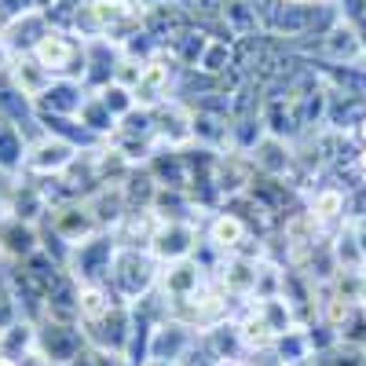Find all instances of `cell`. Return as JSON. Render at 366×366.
I'll return each instance as SVG.
<instances>
[{
    "label": "cell",
    "instance_id": "obj_1",
    "mask_svg": "<svg viewBox=\"0 0 366 366\" xmlns=\"http://www.w3.org/2000/svg\"><path fill=\"white\" fill-rule=\"evenodd\" d=\"M158 279H162V264L150 257V249L117 246L110 274H107V286L114 290L117 300H125V304L143 300L150 290H158Z\"/></svg>",
    "mask_w": 366,
    "mask_h": 366
},
{
    "label": "cell",
    "instance_id": "obj_2",
    "mask_svg": "<svg viewBox=\"0 0 366 366\" xmlns=\"http://www.w3.org/2000/svg\"><path fill=\"white\" fill-rule=\"evenodd\" d=\"M29 55H34L51 77H81L84 81V41L74 37L70 29L51 26Z\"/></svg>",
    "mask_w": 366,
    "mask_h": 366
},
{
    "label": "cell",
    "instance_id": "obj_3",
    "mask_svg": "<svg viewBox=\"0 0 366 366\" xmlns=\"http://www.w3.org/2000/svg\"><path fill=\"white\" fill-rule=\"evenodd\" d=\"M41 231L63 238L66 246H81V242H88L92 234H99V224L96 217H92V209L84 205V198H59L48 205L44 220H41Z\"/></svg>",
    "mask_w": 366,
    "mask_h": 366
},
{
    "label": "cell",
    "instance_id": "obj_4",
    "mask_svg": "<svg viewBox=\"0 0 366 366\" xmlns=\"http://www.w3.org/2000/svg\"><path fill=\"white\" fill-rule=\"evenodd\" d=\"M84 348H88V337H84L81 322H51V319L37 322V355L44 362L70 366Z\"/></svg>",
    "mask_w": 366,
    "mask_h": 366
},
{
    "label": "cell",
    "instance_id": "obj_5",
    "mask_svg": "<svg viewBox=\"0 0 366 366\" xmlns=\"http://www.w3.org/2000/svg\"><path fill=\"white\" fill-rule=\"evenodd\" d=\"M77 158V147H70L66 139L59 136H34L26 147V158H22V176H34V179H55L63 176L66 165Z\"/></svg>",
    "mask_w": 366,
    "mask_h": 366
},
{
    "label": "cell",
    "instance_id": "obj_6",
    "mask_svg": "<svg viewBox=\"0 0 366 366\" xmlns=\"http://www.w3.org/2000/svg\"><path fill=\"white\" fill-rule=\"evenodd\" d=\"M114 253H117V242L110 231H99L92 234L88 242L70 249V260H66V271L74 274L77 282H107L110 274V264H114Z\"/></svg>",
    "mask_w": 366,
    "mask_h": 366
},
{
    "label": "cell",
    "instance_id": "obj_7",
    "mask_svg": "<svg viewBox=\"0 0 366 366\" xmlns=\"http://www.w3.org/2000/svg\"><path fill=\"white\" fill-rule=\"evenodd\" d=\"M81 330L88 337V348L125 359V348H129V337H132V304H114L99 322H84Z\"/></svg>",
    "mask_w": 366,
    "mask_h": 366
},
{
    "label": "cell",
    "instance_id": "obj_8",
    "mask_svg": "<svg viewBox=\"0 0 366 366\" xmlns=\"http://www.w3.org/2000/svg\"><path fill=\"white\" fill-rule=\"evenodd\" d=\"M147 249H150V257H154L162 267L194 257V249H198V227H194V220H162Z\"/></svg>",
    "mask_w": 366,
    "mask_h": 366
},
{
    "label": "cell",
    "instance_id": "obj_9",
    "mask_svg": "<svg viewBox=\"0 0 366 366\" xmlns=\"http://www.w3.org/2000/svg\"><path fill=\"white\" fill-rule=\"evenodd\" d=\"M205 246L217 249L220 257H234V253H246V242H249V224L246 217H238L231 209L212 212L209 224H205Z\"/></svg>",
    "mask_w": 366,
    "mask_h": 366
},
{
    "label": "cell",
    "instance_id": "obj_10",
    "mask_svg": "<svg viewBox=\"0 0 366 366\" xmlns=\"http://www.w3.org/2000/svg\"><path fill=\"white\" fill-rule=\"evenodd\" d=\"M121 55H125V48H121V41H114V37L84 41V84H88V92H99L103 84L114 81V70L121 63Z\"/></svg>",
    "mask_w": 366,
    "mask_h": 366
},
{
    "label": "cell",
    "instance_id": "obj_11",
    "mask_svg": "<svg viewBox=\"0 0 366 366\" xmlns=\"http://www.w3.org/2000/svg\"><path fill=\"white\" fill-rule=\"evenodd\" d=\"M41 249V224H29L19 217L0 220V253H4V264H19L26 257H34Z\"/></svg>",
    "mask_w": 366,
    "mask_h": 366
},
{
    "label": "cell",
    "instance_id": "obj_12",
    "mask_svg": "<svg viewBox=\"0 0 366 366\" xmlns=\"http://www.w3.org/2000/svg\"><path fill=\"white\" fill-rule=\"evenodd\" d=\"M92 96L81 77H55L48 92L37 99V114H59V117H77L84 99Z\"/></svg>",
    "mask_w": 366,
    "mask_h": 366
},
{
    "label": "cell",
    "instance_id": "obj_13",
    "mask_svg": "<svg viewBox=\"0 0 366 366\" xmlns=\"http://www.w3.org/2000/svg\"><path fill=\"white\" fill-rule=\"evenodd\" d=\"M51 29V22H48V15L41 11V8H34V11H22V15H15V19H8L4 26H0V34H4V41H8V48L15 51V55H29L37 48V41Z\"/></svg>",
    "mask_w": 366,
    "mask_h": 366
},
{
    "label": "cell",
    "instance_id": "obj_14",
    "mask_svg": "<svg viewBox=\"0 0 366 366\" xmlns=\"http://www.w3.org/2000/svg\"><path fill=\"white\" fill-rule=\"evenodd\" d=\"M0 121H11V125H19L29 139L41 136V125H37V103H29L22 92L8 81V74L0 77Z\"/></svg>",
    "mask_w": 366,
    "mask_h": 366
},
{
    "label": "cell",
    "instance_id": "obj_15",
    "mask_svg": "<svg viewBox=\"0 0 366 366\" xmlns=\"http://www.w3.org/2000/svg\"><path fill=\"white\" fill-rule=\"evenodd\" d=\"M8 81L22 92V96L29 99V103H37L44 92H48V84L55 81L34 55H15V63H11V70H8Z\"/></svg>",
    "mask_w": 366,
    "mask_h": 366
},
{
    "label": "cell",
    "instance_id": "obj_16",
    "mask_svg": "<svg viewBox=\"0 0 366 366\" xmlns=\"http://www.w3.org/2000/svg\"><path fill=\"white\" fill-rule=\"evenodd\" d=\"M114 304H125V300H117L107 282H77V315H81V326L84 322H99Z\"/></svg>",
    "mask_w": 366,
    "mask_h": 366
},
{
    "label": "cell",
    "instance_id": "obj_17",
    "mask_svg": "<svg viewBox=\"0 0 366 366\" xmlns=\"http://www.w3.org/2000/svg\"><path fill=\"white\" fill-rule=\"evenodd\" d=\"M37 352V322L34 319H15L11 326L0 330V355H11V359H29Z\"/></svg>",
    "mask_w": 366,
    "mask_h": 366
},
{
    "label": "cell",
    "instance_id": "obj_18",
    "mask_svg": "<svg viewBox=\"0 0 366 366\" xmlns=\"http://www.w3.org/2000/svg\"><path fill=\"white\" fill-rule=\"evenodd\" d=\"M308 212L319 220V227L341 224V220H348V194L341 187H319L308 202Z\"/></svg>",
    "mask_w": 366,
    "mask_h": 366
},
{
    "label": "cell",
    "instance_id": "obj_19",
    "mask_svg": "<svg viewBox=\"0 0 366 366\" xmlns=\"http://www.w3.org/2000/svg\"><path fill=\"white\" fill-rule=\"evenodd\" d=\"M29 136L11 125V121H0V172L4 176H19L22 172V158H26Z\"/></svg>",
    "mask_w": 366,
    "mask_h": 366
},
{
    "label": "cell",
    "instance_id": "obj_20",
    "mask_svg": "<svg viewBox=\"0 0 366 366\" xmlns=\"http://www.w3.org/2000/svg\"><path fill=\"white\" fill-rule=\"evenodd\" d=\"M77 121H81V125H84L92 136H96V139H103V143H107L110 132L117 129V117L107 110V103L96 96V92H92V96L84 99V107L77 110Z\"/></svg>",
    "mask_w": 366,
    "mask_h": 366
},
{
    "label": "cell",
    "instance_id": "obj_21",
    "mask_svg": "<svg viewBox=\"0 0 366 366\" xmlns=\"http://www.w3.org/2000/svg\"><path fill=\"white\" fill-rule=\"evenodd\" d=\"M96 96L107 103V110H110L117 121L125 117V114H132V110H136V92H132V88H125V84H117V81L103 84V88L96 92Z\"/></svg>",
    "mask_w": 366,
    "mask_h": 366
},
{
    "label": "cell",
    "instance_id": "obj_22",
    "mask_svg": "<svg viewBox=\"0 0 366 366\" xmlns=\"http://www.w3.org/2000/svg\"><path fill=\"white\" fill-rule=\"evenodd\" d=\"M15 319H22V308H19V297L8 282V271H0V330L11 326Z\"/></svg>",
    "mask_w": 366,
    "mask_h": 366
},
{
    "label": "cell",
    "instance_id": "obj_23",
    "mask_svg": "<svg viewBox=\"0 0 366 366\" xmlns=\"http://www.w3.org/2000/svg\"><path fill=\"white\" fill-rule=\"evenodd\" d=\"M37 8V0H0V11H4V22L22 15V11H34Z\"/></svg>",
    "mask_w": 366,
    "mask_h": 366
},
{
    "label": "cell",
    "instance_id": "obj_24",
    "mask_svg": "<svg viewBox=\"0 0 366 366\" xmlns=\"http://www.w3.org/2000/svg\"><path fill=\"white\" fill-rule=\"evenodd\" d=\"M11 63H15V51L8 48V41H4V34H0V77H4V74L11 70Z\"/></svg>",
    "mask_w": 366,
    "mask_h": 366
},
{
    "label": "cell",
    "instance_id": "obj_25",
    "mask_svg": "<svg viewBox=\"0 0 366 366\" xmlns=\"http://www.w3.org/2000/svg\"><path fill=\"white\" fill-rule=\"evenodd\" d=\"M352 169H355V176L366 183V147H359L355 150V158H352Z\"/></svg>",
    "mask_w": 366,
    "mask_h": 366
},
{
    "label": "cell",
    "instance_id": "obj_26",
    "mask_svg": "<svg viewBox=\"0 0 366 366\" xmlns=\"http://www.w3.org/2000/svg\"><path fill=\"white\" fill-rule=\"evenodd\" d=\"M8 183H11V176L0 172V220L8 217Z\"/></svg>",
    "mask_w": 366,
    "mask_h": 366
},
{
    "label": "cell",
    "instance_id": "obj_27",
    "mask_svg": "<svg viewBox=\"0 0 366 366\" xmlns=\"http://www.w3.org/2000/svg\"><path fill=\"white\" fill-rule=\"evenodd\" d=\"M352 139H355V143H359V147H366V114H362V117H359V125H355V129H352Z\"/></svg>",
    "mask_w": 366,
    "mask_h": 366
},
{
    "label": "cell",
    "instance_id": "obj_28",
    "mask_svg": "<svg viewBox=\"0 0 366 366\" xmlns=\"http://www.w3.org/2000/svg\"><path fill=\"white\" fill-rule=\"evenodd\" d=\"M0 366H22V359H11V355H0Z\"/></svg>",
    "mask_w": 366,
    "mask_h": 366
},
{
    "label": "cell",
    "instance_id": "obj_29",
    "mask_svg": "<svg viewBox=\"0 0 366 366\" xmlns=\"http://www.w3.org/2000/svg\"><path fill=\"white\" fill-rule=\"evenodd\" d=\"M282 4H319V0H282ZM337 4V0H333Z\"/></svg>",
    "mask_w": 366,
    "mask_h": 366
},
{
    "label": "cell",
    "instance_id": "obj_30",
    "mask_svg": "<svg viewBox=\"0 0 366 366\" xmlns=\"http://www.w3.org/2000/svg\"><path fill=\"white\" fill-rule=\"evenodd\" d=\"M143 366H176V362H158V359H150V362H143Z\"/></svg>",
    "mask_w": 366,
    "mask_h": 366
},
{
    "label": "cell",
    "instance_id": "obj_31",
    "mask_svg": "<svg viewBox=\"0 0 366 366\" xmlns=\"http://www.w3.org/2000/svg\"><path fill=\"white\" fill-rule=\"evenodd\" d=\"M0 271H4V253H0Z\"/></svg>",
    "mask_w": 366,
    "mask_h": 366
},
{
    "label": "cell",
    "instance_id": "obj_32",
    "mask_svg": "<svg viewBox=\"0 0 366 366\" xmlns=\"http://www.w3.org/2000/svg\"><path fill=\"white\" fill-rule=\"evenodd\" d=\"M0 26H4V11H0Z\"/></svg>",
    "mask_w": 366,
    "mask_h": 366
}]
</instances>
